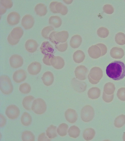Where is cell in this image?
I'll use <instances>...</instances> for the list:
<instances>
[{"label":"cell","instance_id":"6da1fadb","mask_svg":"<svg viewBox=\"0 0 125 141\" xmlns=\"http://www.w3.org/2000/svg\"><path fill=\"white\" fill-rule=\"evenodd\" d=\"M106 74L110 78L115 81L123 79L125 76V65L122 62L115 61L107 67Z\"/></svg>","mask_w":125,"mask_h":141},{"label":"cell","instance_id":"7a4b0ae2","mask_svg":"<svg viewBox=\"0 0 125 141\" xmlns=\"http://www.w3.org/2000/svg\"><path fill=\"white\" fill-rule=\"evenodd\" d=\"M13 87L11 80L7 75H3L0 77V89L4 94L9 95L11 93Z\"/></svg>","mask_w":125,"mask_h":141},{"label":"cell","instance_id":"3957f363","mask_svg":"<svg viewBox=\"0 0 125 141\" xmlns=\"http://www.w3.org/2000/svg\"><path fill=\"white\" fill-rule=\"evenodd\" d=\"M68 36V33L67 31H62L59 32L54 31L50 34L49 39L53 43L57 44L59 42L62 43L66 41Z\"/></svg>","mask_w":125,"mask_h":141},{"label":"cell","instance_id":"277c9868","mask_svg":"<svg viewBox=\"0 0 125 141\" xmlns=\"http://www.w3.org/2000/svg\"><path fill=\"white\" fill-rule=\"evenodd\" d=\"M47 108V105L44 100L39 98L33 101L31 109L35 114L41 115L43 114L46 111Z\"/></svg>","mask_w":125,"mask_h":141},{"label":"cell","instance_id":"5b68a950","mask_svg":"<svg viewBox=\"0 0 125 141\" xmlns=\"http://www.w3.org/2000/svg\"><path fill=\"white\" fill-rule=\"evenodd\" d=\"M94 111L91 106L87 105L82 109L81 112V117L82 120L85 122L91 121L94 115Z\"/></svg>","mask_w":125,"mask_h":141},{"label":"cell","instance_id":"8992f818","mask_svg":"<svg viewBox=\"0 0 125 141\" xmlns=\"http://www.w3.org/2000/svg\"><path fill=\"white\" fill-rule=\"evenodd\" d=\"M5 113L7 117L11 119H14L19 116L20 111L19 108L16 105H11L7 107Z\"/></svg>","mask_w":125,"mask_h":141},{"label":"cell","instance_id":"52a82bcc","mask_svg":"<svg viewBox=\"0 0 125 141\" xmlns=\"http://www.w3.org/2000/svg\"><path fill=\"white\" fill-rule=\"evenodd\" d=\"M9 62L11 67L13 68H17L21 67L23 63V58L18 54L12 55L9 59Z\"/></svg>","mask_w":125,"mask_h":141},{"label":"cell","instance_id":"ba28073f","mask_svg":"<svg viewBox=\"0 0 125 141\" xmlns=\"http://www.w3.org/2000/svg\"><path fill=\"white\" fill-rule=\"evenodd\" d=\"M34 22V20L33 17L29 14L24 15L21 21V25L25 29H28L31 28L33 26Z\"/></svg>","mask_w":125,"mask_h":141},{"label":"cell","instance_id":"9c48e42d","mask_svg":"<svg viewBox=\"0 0 125 141\" xmlns=\"http://www.w3.org/2000/svg\"><path fill=\"white\" fill-rule=\"evenodd\" d=\"M27 75V72L25 70L22 69L18 70L14 73L13 79L16 82L20 83L25 80Z\"/></svg>","mask_w":125,"mask_h":141},{"label":"cell","instance_id":"30bf717a","mask_svg":"<svg viewBox=\"0 0 125 141\" xmlns=\"http://www.w3.org/2000/svg\"><path fill=\"white\" fill-rule=\"evenodd\" d=\"M42 68L41 63L37 61L31 63L28 66L27 70L29 73L33 75H36L40 71Z\"/></svg>","mask_w":125,"mask_h":141},{"label":"cell","instance_id":"8fae6325","mask_svg":"<svg viewBox=\"0 0 125 141\" xmlns=\"http://www.w3.org/2000/svg\"><path fill=\"white\" fill-rule=\"evenodd\" d=\"M65 116L66 120L69 123H73L77 120L78 115L74 109L69 108L65 112Z\"/></svg>","mask_w":125,"mask_h":141},{"label":"cell","instance_id":"7c38bea8","mask_svg":"<svg viewBox=\"0 0 125 141\" xmlns=\"http://www.w3.org/2000/svg\"><path fill=\"white\" fill-rule=\"evenodd\" d=\"M20 18V16L18 12H10L8 15L7 21L9 24L13 25L19 23Z\"/></svg>","mask_w":125,"mask_h":141},{"label":"cell","instance_id":"4fadbf2b","mask_svg":"<svg viewBox=\"0 0 125 141\" xmlns=\"http://www.w3.org/2000/svg\"><path fill=\"white\" fill-rule=\"evenodd\" d=\"M25 47L26 50L29 52L33 53L37 50L38 44L35 40L33 39H29L26 42Z\"/></svg>","mask_w":125,"mask_h":141},{"label":"cell","instance_id":"5bb4252c","mask_svg":"<svg viewBox=\"0 0 125 141\" xmlns=\"http://www.w3.org/2000/svg\"><path fill=\"white\" fill-rule=\"evenodd\" d=\"M41 52L43 54L52 53L54 51L53 47L48 41H44L42 43L40 47Z\"/></svg>","mask_w":125,"mask_h":141},{"label":"cell","instance_id":"9a60e30c","mask_svg":"<svg viewBox=\"0 0 125 141\" xmlns=\"http://www.w3.org/2000/svg\"><path fill=\"white\" fill-rule=\"evenodd\" d=\"M42 79L43 84L45 85L49 86L53 83L54 78L53 74L51 72L47 71L44 73Z\"/></svg>","mask_w":125,"mask_h":141},{"label":"cell","instance_id":"2e32d148","mask_svg":"<svg viewBox=\"0 0 125 141\" xmlns=\"http://www.w3.org/2000/svg\"><path fill=\"white\" fill-rule=\"evenodd\" d=\"M34 98V96L31 95L25 96L23 99L22 103L24 108L27 110H31L33 101Z\"/></svg>","mask_w":125,"mask_h":141},{"label":"cell","instance_id":"e0dca14e","mask_svg":"<svg viewBox=\"0 0 125 141\" xmlns=\"http://www.w3.org/2000/svg\"><path fill=\"white\" fill-rule=\"evenodd\" d=\"M110 54L114 58L120 59L122 58L124 55L123 49L116 47H113L111 50Z\"/></svg>","mask_w":125,"mask_h":141},{"label":"cell","instance_id":"ac0fdd59","mask_svg":"<svg viewBox=\"0 0 125 141\" xmlns=\"http://www.w3.org/2000/svg\"><path fill=\"white\" fill-rule=\"evenodd\" d=\"M34 10L36 13L40 16L45 15L47 13V10L46 6L42 3H39L35 6Z\"/></svg>","mask_w":125,"mask_h":141},{"label":"cell","instance_id":"d6986e66","mask_svg":"<svg viewBox=\"0 0 125 141\" xmlns=\"http://www.w3.org/2000/svg\"><path fill=\"white\" fill-rule=\"evenodd\" d=\"M23 33L22 28L20 27L14 28L10 33L11 36L14 39L19 40L22 37Z\"/></svg>","mask_w":125,"mask_h":141},{"label":"cell","instance_id":"ffe728a7","mask_svg":"<svg viewBox=\"0 0 125 141\" xmlns=\"http://www.w3.org/2000/svg\"><path fill=\"white\" fill-rule=\"evenodd\" d=\"M22 124L25 126L30 125L32 122V118L30 114L27 112H24L22 115L21 119Z\"/></svg>","mask_w":125,"mask_h":141},{"label":"cell","instance_id":"44dd1931","mask_svg":"<svg viewBox=\"0 0 125 141\" xmlns=\"http://www.w3.org/2000/svg\"><path fill=\"white\" fill-rule=\"evenodd\" d=\"M95 133V131L94 129L90 128H87L84 130L83 132V137L85 140L90 141L94 138Z\"/></svg>","mask_w":125,"mask_h":141},{"label":"cell","instance_id":"7402d4cb","mask_svg":"<svg viewBox=\"0 0 125 141\" xmlns=\"http://www.w3.org/2000/svg\"><path fill=\"white\" fill-rule=\"evenodd\" d=\"M49 23L50 24L55 28L60 27L62 24L60 18L57 16H52L49 18Z\"/></svg>","mask_w":125,"mask_h":141},{"label":"cell","instance_id":"603a6c76","mask_svg":"<svg viewBox=\"0 0 125 141\" xmlns=\"http://www.w3.org/2000/svg\"><path fill=\"white\" fill-rule=\"evenodd\" d=\"M57 127L52 125L48 127L46 131V134L50 139H52L56 137L57 136Z\"/></svg>","mask_w":125,"mask_h":141},{"label":"cell","instance_id":"cb8c5ba5","mask_svg":"<svg viewBox=\"0 0 125 141\" xmlns=\"http://www.w3.org/2000/svg\"><path fill=\"white\" fill-rule=\"evenodd\" d=\"M82 42L81 37L79 35H74L71 38L70 43L71 46L74 48L78 47Z\"/></svg>","mask_w":125,"mask_h":141},{"label":"cell","instance_id":"d4e9b609","mask_svg":"<svg viewBox=\"0 0 125 141\" xmlns=\"http://www.w3.org/2000/svg\"><path fill=\"white\" fill-rule=\"evenodd\" d=\"M100 91L97 87H93L90 89L88 92L89 97L92 99H95L100 96Z\"/></svg>","mask_w":125,"mask_h":141},{"label":"cell","instance_id":"484cf974","mask_svg":"<svg viewBox=\"0 0 125 141\" xmlns=\"http://www.w3.org/2000/svg\"><path fill=\"white\" fill-rule=\"evenodd\" d=\"M69 136L71 137L76 138L80 135V130L77 126L73 125L71 126L68 129Z\"/></svg>","mask_w":125,"mask_h":141},{"label":"cell","instance_id":"4316f807","mask_svg":"<svg viewBox=\"0 0 125 141\" xmlns=\"http://www.w3.org/2000/svg\"><path fill=\"white\" fill-rule=\"evenodd\" d=\"M21 139L23 141H34L35 136L33 133L31 131L25 130L22 133Z\"/></svg>","mask_w":125,"mask_h":141},{"label":"cell","instance_id":"83f0119b","mask_svg":"<svg viewBox=\"0 0 125 141\" xmlns=\"http://www.w3.org/2000/svg\"><path fill=\"white\" fill-rule=\"evenodd\" d=\"M68 127L67 124L65 123H63L61 124L57 129V133L61 136L62 137L66 135Z\"/></svg>","mask_w":125,"mask_h":141},{"label":"cell","instance_id":"f1b7e54d","mask_svg":"<svg viewBox=\"0 0 125 141\" xmlns=\"http://www.w3.org/2000/svg\"><path fill=\"white\" fill-rule=\"evenodd\" d=\"M55 10L57 13H61L63 15L66 14L68 11L66 6L63 3L58 2L56 5Z\"/></svg>","mask_w":125,"mask_h":141},{"label":"cell","instance_id":"f546056e","mask_svg":"<svg viewBox=\"0 0 125 141\" xmlns=\"http://www.w3.org/2000/svg\"><path fill=\"white\" fill-rule=\"evenodd\" d=\"M125 124V115L122 114L116 118L115 119L114 124L116 128H120Z\"/></svg>","mask_w":125,"mask_h":141},{"label":"cell","instance_id":"4dcf8cb0","mask_svg":"<svg viewBox=\"0 0 125 141\" xmlns=\"http://www.w3.org/2000/svg\"><path fill=\"white\" fill-rule=\"evenodd\" d=\"M115 40L117 44L123 45L125 44V35L122 32L117 34L115 36Z\"/></svg>","mask_w":125,"mask_h":141},{"label":"cell","instance_id":"1f68e13d","mask_svg":"<svg viewBox=\"0 0 125 141\" xmlns=\"http://www.w3.org/2000/svg\"><path fill=\"white\" fill-rule=\"evenodd\" d=\"M54 30V28L51 26H48L44 27L42 31V36L45 38H49L50 34Z\"/></svg>","mask_w":125,"mask_h":141},{"label":"cell","instance_id":"d6a6232c","mask_svg":"<svg viewBox=\"0 0 125 141\" xmlns=\"http://www.w3.org/2000/svg\"><path fill=\"white\" fill-rule=\"evenodd\" d=\"M19 89L22 93L23 94H26L30 92L31 87L28 83H24L20 85Z\"/></svg>","mask_w":125,"mask_h":141},{"label":"cell","instance_id":"836d02e7","mask_svg":"<svg viewBox=\"0 0 125 141\" xmlns=\"http://www.w3.org/2000/svg\"><path fill=\"white\" fill-rule=\"evenodd\" d=\"M109 33V30L106 28L104 27L99 28L97 31V33L98 36L102 38L107 37Z\"/></svg>","mask_w":125,"mask_h":141},{"label":"cell","instance_id":"e575fe53","mask_svg":"<svg viewBox=\"0 0 125 141\" xmlns=\"http://www.w3.org/2000/svg\"><path fill=\"white\" fill-rule=\"evenodd\" d=\"M115 89V86L113 84L108 83L105 85L104 91L106 94L110 95L113 93Z\"/></svg>","mask_w":125,"mask_h":141},{"label":"cell","instance_id":"d590c367","mask_svg":"<svg viewBox=\"0 0 125 141\" xmlns=\"http://www.w3.org/2000/svg\"><path fill=\"white\" fill-rule=\"evenodd\" d=\"M117 95L120 100L123 101H125V88H122L119 89Z\"/></svg>","mask_w":125,"mask_h":141},{"label":"cell","instance_id":"8d00e7d4","mask_svg":"<svg viewBox=\"0 0 125 141\" xmlns=\"http://www.w3.org/2000/svg\"><path fill=\"white\" fill-rule=\"evenodd\" d=\"M53 56V55L51 53H48L45 55L42 59L43 63L46 65H51L50 61Z\"/></svg>","mask_w":125,"mask_h":141},{"label":"cell","instance_id":"74e56055","mask_svg":"<svg viewBox=\"0 0 125 141\" xmlns=\"http://www.w3.org/2000/svg\"><path fill=\"white\" fill-rule=\"evenodd\" d=\"M103 10L104 12L108 14H111L114 12V8L112 5L109 4H106L103 7Z\"/></svg>","mask_w":125,"mask_h":141},{"label":"cell","instance_id":"f35d334b","mask_svg":"<svg viewBox=\"0 0 125 141\" xmlns=\"http://www.w3.org/2000/svg\"><path fill=\"white\" fill-rule=\"evenodd\" d=\"M0 5L6 9L11 8L13 2L11 0H0Z\"/></svg>","mask_w":125,"mask_h":141},{"label":"cell","instance_id":"ab89813d","mask_svg":"<svg viewBox=\"0 0 125 141\" xmlns=\"http://www.w3.org/2000/svg\"><path fill=\"white\" fill-rule=\"evenodd\" d=\"M114 95L113 94L111 95H108L105 94L104 92H103V100L106 102L109 103L111 102L113 99Z\"/></svg>","mask_w":125,"mask_h":141},{"label":"cell","instance_id":"60d3db41","mask_svg":"<svg viewBox=\"0 0 125 141\" xmlns=\"http://www.w3.org/2000/svg\"><path fill=\"white\" fill-rule=\"evenodd\" d=\"M7 39L9 43L12 45H15L19 41V39L16 40L13 38L11 36L10 33L8 35Z\"/></svg>","mask_w":125,"mask_h":141},{"label":"cell","instance_id":"b9f144b4","mask_svg":"<svg viewBox=\"0 0 125 141\" xmlns=\"http://www.w3.org/2000/svg\"><path fill=\"white\" fill-rule=\"evenodd\" d=\"M38 141H50L51 140L47 137L46 133L44 132H42L39 135Z\"/></svg>","mask_w":125,"mask_h":141},{"label":"cell","instance_id":"7bdbcfd3","mask_svg":"<svg viewBox=\"0 0 125 141\" xmlns=\"http://www.w3.org/2000/svg\"><path fill=\"white\" fill-rule=\"evenodd\" d=\"M58 2L52 1L51 2L49 5V8L51 11L54 13H57L55 10V5Z\"/></svg>","mask_w":125,"mask_h":141},{"label":"cell","instance_id":"ee69618b","mask_svg":"<svg viewBox=\"0 0 125 141\" xmlns=\"http://www.w3.org/2000/svg\"><path fill=\"white\" fill-rule=\"evenodd\" d=\"M101 48L102 50V56L106 54L107 51V48L106 46L104 44L99 43L97 45Z\"/></svg>","mask_w":125,"mask_h":141},{"label":"cell","instance_id":"f6af8a7d","mask_svg":"<svg viewBox=\"0 0 125 141\" xmlns=\"http://www.w3.org/2000/svg\"><path fill=\"white\" fill-rule=\"evenodd\" d=\"M0 127H3L6 124L7 122L6 119L5 117L2 114L0 115Z\"/></svg>","mask_w":125,"mask_h":141},{"label":"cell","instance_id":"bcb514c9","mask_svg":"<svg viewBox=\"0 0 125 141\" xmlns=\"http://www.w3.org/2000/svg\"><path fill=\"white\" fill-rule=\"evenodd\" d=\"M0 14L4 13L6 11V8L0 5Z\"/></svg>","mask_w":125,"mask_h":141},{"label":"cell","instance_id":"7dc6e473","mask_svg":"<svg viewBox=\"0 0 125 141\" xmlns=\"http://www.w3.org/2000/svg\"><path fill=\"white\" fill-rule=\"evenodd\" d=\"M123 141H125V132L124 133L123 135Z\"/></svg>","mask_w":125,"mask_h":141}]
</instances>
